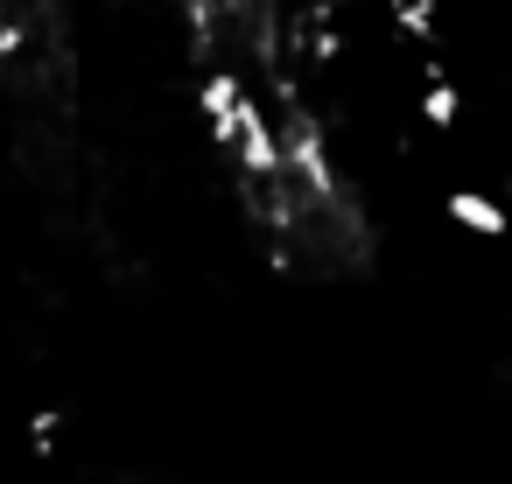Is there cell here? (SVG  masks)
I'll list each match as a JSON object with an SVG mask.
<instances>
[{
  "mask_svg": "<svg viewBox=\"0 0 512 484\" xmlns=\"http://www.w3.org/2000/svg\"><path fill=\"white\" fill-rule=\"evenodd\" d=\"M442 211H449V225L470 232V239H505V232H512L505 197H491V190H477V183H456V190L442 197Z\"/></svg>",
  "mask_w": 512,
  "mask_h": 484,
  "instance_id": "obj_1",
  "label": "cell"
},
{
  "mask_svg": "<svg viewBox=\"0 0 512 484\" xmlns=\"http://www.w3.org/2000/svg\"><path fill=\"white\" fill-rule=\"evenodd\" d=\"M57 435H64V414H57V407H36V414H29V442H36V456H57Z\"/></svg>",
  "mask_w": 512,
  "mask_h": 484,
  "instance_id": "obj_2",
  "label": "cell"
},
{
  "mask_svg": "<svg viewBox=\"0 0 512 484\" xmlns=\"http://www.w3.org/2000/svg\"><path fill=\"white\" fill-rule=\"evenodd\" d=\"M393 8H407V0H386V15H393Z\"/></svg>",
  "mask_w": 512,
  "mask_h": 484,
  "instance_id": "obj_3",
  "label": "cell"
}]
</instances>
